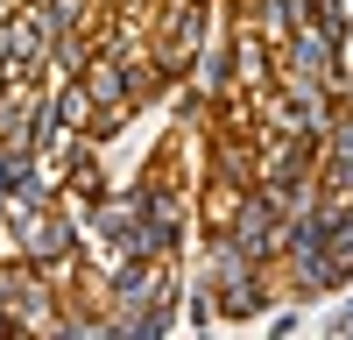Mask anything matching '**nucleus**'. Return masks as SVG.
Listing matches in <instances>:
<instances>
[{
    "mask_svg": "<svg viewBox=\"0 0 353 340\" xmlns=\"http://www.w3.org/2000/svg\"><path fill=\"white\" fill-rule=\"evenodd\" d=\"M226 234L241 241L261 270H276V263H283V213H276V198L261 191V185H248V191H241V206H233Z\"/></svg>",
    "mask_w": 353,
    "mask_h": 340,
    "instance_id": "f257e3e1",
    "label": "nucleus"
},
{
    "mask_svg": "<svg viewBox=\"0 0 353 340\" xmlns=\"http://www.w3.org/2000/svg\"><path fill=\"white\" fill-rule=\"evenodd\" d=\"M339 43H346V36H332L325 21L304 15L297 36L276 50V78H318V85H332V71H339Z\"/></svg>",
    "mask_w": 353,
    "mask_h": 340,
    "instance_id": "f03ea898",
    "label": "nucleus"
},
{
    "mask_svg": "<svg viewBox=\"0 0 353 340\" xmlns=\"http://www.w3.org/2000/svg\"><path fill=\"white\" fill-rule=\"evenodd\" d=\"M318 178H325V191L353 198V100H339L325 142H318Z\"/></svg>",
    "mask_w": 353,
    "mask_h": 340,
    "instance_id": "7ed1b4c3",
    "label": "nucleus"
},
{
    "mask_svg": "<svg viewBox=\"0 0 353 340\" xmlns=\"http://www.w3.org/2000/svg\"><path fill=\"white\" fill-rule=\"evenodd\" d=\"M50 113H57V128H78V135H92V121H99L85 78H50Z\"/></svg>",
    "mask_w": 353,
    "mask_h": 340,
    "instance_id": "20e7f679",
    "label": "nucleus"
},
{
    "mask_svg": "<svg viewBox=\"0 0 353 340\" xmlns=\"http://www.w3.org/2000/svg\"><path fill=\"white\" fill-rule=\"evenodd\" d=\"M176 326H191V333H212L219 326V298H212V283H184V305H176Z\"/></svg>",
    "mask_w": 353,
    "mask_h": 340,
    "instance_id": "39448f33",
    "label": "nucleus"
},
{
    "mask_svg": "<svg viewBox=\"0 0 353 340\" xmlns=\"http://www.w3.org/2000/svg\"><path fill=\"white\" fill-rule=\"evenodd\" d=\"M325 333H332V340H346V333H353V276L339 283V305L325 312Z\"/></svg>",
    "mask_w": 353,
    "mask_h": 340,
    "instance_id": "423d86ee",
    "label": "nucleus"
},
{
    "mask_svg": "<svg viewBox=\"0 0 353 340\" xmlns=\"http://www.w3.org/2000/svg\"><path fill=\"white\" fill-rule=\"evenodd\" d=\"M332 93H339V100H353V36L339 43V71H332Z\"/></svg>",
    "mask_w": 353,
    "mask_h": 340,
    "instance_id": "0eeeda50",
    "label": "nucleus"
}]
</instances>
